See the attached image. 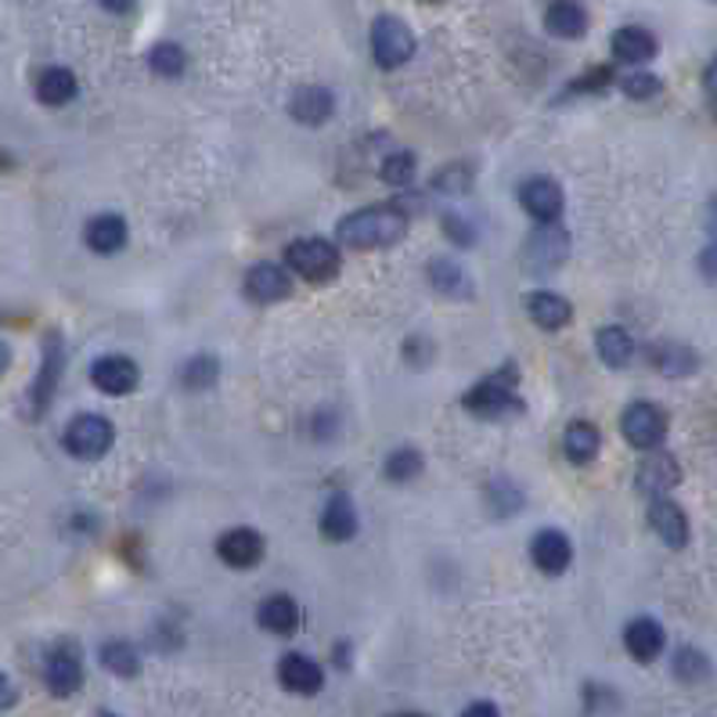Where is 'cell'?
Segmentation results:
<instances>
[{
  "instance_id": "obj_3",
  "label": "cell",
  "mask_w": 717,
  "mask_h": 717,
  "mask_svg": "<svg viewBox=\"0 0 717 717\" xmlns=\"http://www.w3.org/2000/svg\"><path fill=\"white\" fill-rule=\"evenodd\" d=\"M515 382H520V371L515 365H505L494 376H486L483 382H477L472 390L462 397L465 411L480 414V419H501L509 411H520V400H515Z\"/></svg>"
},
{
  "instance_id": "obj_11",
  "label": "cell",
  "mask_w": 717,
  "mask_h": 717,
  "mask_svg": "<svg viewBox=\"0 0 717 717\" xmlns=\"http://www.w3.org/2000/svg\"><path fill=\"white\" fill-rule=\"evenodd\" d=\"M91 382L102 390L105 397H126L134 393V386L141 382V368L123 354H109V357H98L91 365Z\"/></svg>"
},
{
  "instance_id": "obj_46",
  "label": "cell",
  "mask_w": 717,
  "mask_h": 717,
  "mask_svg": "<svg viewBox=\"0 0 717 717\" xmlns=\"http://www.w3.org/2000/svg\"><path fill=\"white\" fill-rule=\"evenodd\" d=\"M328 433H336V422H332V414H318V422H314V437L325 440Z\"/></svg>"
},
{
  "instance_id": "obj_38",
  "label": "cell",
  "mask_w": 717,
  "mask_h": 717,
  "mask_svg": "<svg viewBox=\"0 0 717 717\" xmlns=\"http://www.w3.org/2000/svg\"><path fill=\"white\" fill-rule=\"evenodd\" d=\"M486 494H491V505H494L498 515H515L523 509V494H520V486H515L512 480H494Z\"/></svg>"
},
{
  "instance_id": "obj_49",
  "label": "cell",
  "mask_w": 717,
  "mask_h": 717,
  "mask_svg": "<svg viewBox=\"0 0 717 717\" xmlns=\"http://www.w3.org/2000/svg\"><path fill=\"white\" fill-rule=\"evenodd\" d=\"M710 224L717 227V198H714V203H710Z\"/></svg>"
},
{
  "instance_id": "obj_36",
  "label": "cell",
  "mask_w": 717,
  "mask_h": 717,
  "mask_svg": "<svg viewBox=\"0 0 717 717\" xmlns=\"http://www.w3.org/2000/svg\"><path fill=\"white\" fill-rule=\"evenodd\" d=\"M382 181L390 184V188H408V184L414 181V174H419V163H414V155L411 152H393V155H386L382 160Z\"/></svg>"
},
{
  "instance_id": "obj_26",
  "label": "cell",
  "mask_w": 717,
  "mask_h": 717,
  "mask_svg": "<svg viewBox=\"0 0 717 717\" xmlns=\"http://www.w3.org/2000/svg\"><path fill=\"white\" fill-rule=\"evenodd\" d=\"M656 37L649 30H642V25H624V30L613 33V54L627 65H642L656 59Z\"/></svg>"
},
{
  "instance_id": "obj_28",
  "label": "cell",
  "mask_w": 717,
  "mask_h": 717,
  "mask_svg": "<svg viewBox=\"0 0 717 717\" xmlns=\"http://www.w3.org/2000/svg\"><path fill=\"white\" fill-rule=\"evenodd\" d=\"M221 379V361L209 354H198V357H188V361L181 365V386L192 393H206L213 390Z\"/></svg>"
},
{
  "instance_id": "obj_37",
  "label": "cell",
  "mask_w": 717,
  "mask_h": 717,
  "mask_svg": "<svg viewBox=\"0 0 717 717\" xmlns=\"http://www.w3.org/2000/svg\"><path fill=\"white\" fill-rule=\"evenodd\" d=\"M472 166L469 163H451V166H443L440 174L433 177V192L440 195H465L472 188Z\"/></svg>"
},
{
  "instance_id": "obj_51",
  "label": "cell",
  "mask_w": 717,
  "mask_h": 717,
  "mask_svg": "<svg viewBox=\"0 0 717 717\" xmlns=\"http://www.w3.org/2000/svg\"><path fill=\"white\" fill-rule=\"evenodd\" d=\"M102 717H116V714H102Z\"/></svg>"
},
{
  "instance_id": "obj_47",
  "label": "cell",
  "mask_w": 717,
  "mask_h": 717,
  "mask_svg": "<svg viewBox=\"0 0 717 717\" xmlns=\"http://www.w3.org/2000/svg\"><path fill=\"white\" fill-rule=\"evenodd\" d=\"M703 83H707V91H710V94L717 98V59H714V62L707 65V76H703Z\"/></svg>"
},
{
  "instance_id": "obj_32",
  "label": "cell",
  "mask_w": 717,
  "mask_h": 717,
  "mask_svg": "<svg viewBox=\"0 0 717 717\" xmlns=\"http://www.w3.org/2000/svg\"><path fill=\"white\" fill-rule=\"evenodd\" d=\"M148 69L163 80H177L184 76V69H188V54H184V48L174 44V40H163V44H155L148 51Z\"/></svg>"
},
{
  "instance_id": "obj_34",
  "label": "cell",
  "mask_w": 717,
  "mask_h": 717,
  "mask_svg": "<svg viewBox=\"0 0 717 717\" xmlns=\"http://www.w3.org/2000/svg\"><path fill=\"white\" fill-rule=\"evenodd\" d=\"M710 659L707 653H699L693 649V645H685V649H678V656H674V678L685 682V685H699V682H707L710 678Z\"/></svg>"
},
{
  "instance_id": "obj_18",
  "label": "cell",
  "mask_w": 717,
  "mask_h": 717,
  "mask_svg": "<svg viewBox=\"0 0 717 717\" xmlns=\"http://www.w3.org/2000/svg\"><path fill=\"white\" fill-rule=\"evenodd\" d=\"M33 91H37V102H40V105L62 109V105H69V102L76 98L80 83H76L73 69H65V65H48V69H40Z\"/></svg>"
},
{
  "instance_id": "obj_30",
  "label": "cell",
  "mask_w": 717,
  "mask_h": 717,
  "mask_svg": "<svg viewBox=\"0 0 717 717\" xmlns=\"http://www.w3.org/2000/svg\"><path fill=\"white\" fill-rule=\"evenodd\" d=\"M429 285L440 293V296H469V278L465 270L458 267L448 256H440V260H429Z\"/></svg>"
},
{
  "instance_id": "obj_35",
  "label": "cell",
  "mask_w": 717,
  "mask_h": 717,
  "mask_svg": "<svg viewBox=\"0 0 717 717\" xmlns=\"http://www.w3.org/2000/svg\"><path fill=\"white\" fill-rule=\"evenodd\" d=\"M422 465H426L422 454L414 448H397L390 458H386L382 472H386V480H390V483H411L422 472Z\"/></svg>"
},
{
  "instance_id": "obj_8",
  "label": "cell",
  "mask_w": 717,
  "mask_h": 717,
  "mask_svg": "<svg viewBox=\"0 0 717 717\" xmlns=\"http://www.w3.org/2000/svg\"><path fill=\"white\" fill-rule=\"evenodd\" d=\"M44 682L51 688V696L69 699L80 693L83 685V656L73 642H59L44 659Z\"/></svg>"
},
{
  "instance_id": "obj_40",
  "label": "cell",
  "mask_w": 717,
  "mask_h": 717,
  "mask_svg": "<svg viewBox=\"0 0 717 717\" xmlns=\"http://www.w3.org/2000/svg\"><path fill=\"white\" fill-rule=\"evenodd\" d=\"M610 80H613V69L610 65H598V69H587V73L581 80H573L570 83V94H587V91H602V88H610Z\"/></svg>"
},
{
  "instance_id": "obj_27",
  "label": "cell",
  "mask_w": 717,
  "mask_h": 717,
  "mask_svg": "<svg viewBox=\"0 0 717 717\" xmlns=\"http://www.w3.org/2000/svg\"><path fill=\"white\" fill-rule=\"evenodd\" d=\"M602 448V433L592 422H570L566 433H563V451L573 465H587L595 462V454Z\"/></svg>"
},
{
  "instance_id": "obj_23",
  "label": "cell",
  "mask_w": 717,
  "mask_h": 717,
  "mask_svg": "<svg viewBox=\"0 0 717 717\" xmlns=\"http://www.w3.org/2000/svg\"><path fill=\"white\" fill-rule=\"evenodd\" d=\"M526 314L537 328H544V332H559V328H566L573 321L570 299H563L559 293H544V289L526 296Z\"/></svg>"
},
{
  "instance_id": "obj_29",
  "label": "cell",
  "mask_w": 717,
  "mask_h": 717,
  "mask_svg": "<svg viewBox=\"0 0 717 717\" xmlns=\"http://www.w3.org/2000/svg\"><path fill=\"white\" fill-rule=\"evenodd\" d=\"M595 347H598V357L610 368H627L631 357H635V339H631L624 328H616V325L602 328L598 339H595Z\"/></svg>"
},
{
  "instance_id": "obj_12",
  "label": "cell",
  "mask_w": 717,
  "mask_h": 717,
  "mask_svg": "<svg viewBox=\"0 0 717 717\" xmlns=\"http://www.w3.org/2000/svg\"><path fill=\"white\" fill-rule=\"evenodd\" d=\"M289 293H293V278L285 267L264 260V264H253L246 270V296L253 299V304H260V307L278 304V299H285Z\"/></svg>"
},
{
  "instance_id": "obj_50",
  "label": "cell",
  "mask_w": 717,
  "mask_h": 717,
  "mask_svg": "<svg viewBox=\"0 0 717 717\" xmlns=\"http://www.w3.org/2000/svg\"><path fill=\"white\" fill-rule=\"evenodd\" d=\"M429 4H440V0H429Z\"/></svg>"
},
{
  "instance_id": "obj_5",
  "label": "cell",
  "mask_w": 717,
  "mask_h": 717,
  "mask_svg": "<svg viewBox=\"0 0 717 717\" xmlns=\"http://www.w3.org/2000/svg\"><path fill=\"white\" fill-rule=\"evenodd\" d=\"M285 264H289L293 275L307 278V281H332L339 275V246L328 238H296L289 249H285Z\"/></svg>"
},
{
  "instance_id": "obj_42",
  "label": "cell",
  "mask_w": 717,
  "mask_h": 717,
  "mask_svg": "<svg viewBox=\"0 0 717 717\" xmlns=\"http://www.w3.org/2000/svg\"><path fill=\"white\" fill-rule=\"evenodd\" d=\"M16 703H19V688H16V682H11L4 670H0V710H11Z\"/></svg>"
},
{
  "instance_id": "obj_43",
  "label": "cell",
  "mask_w": 717,
  "mask_h": 717,
  "mask_svg": "<svg viewBox=\"0 0 717 717\" xmlns=\"http://www.w3.org/2000/svg\"><path fill=\"white\" fill-rule=\"evenodd\" d=\"M699 267H703V275H707L710 281H717V246H707V249H703Z\"/></svg>"
},
{
  "instance_id": "obj_4",
  "label": "cell",
  "mask_w": 717,
  "mask_h": 717,
  "mask_svg": "<svg viewBox=\"0 0 717 717\" xmlns=\"http://www.w3.org/2000/svg\"><path fill=\"white\" fill-rule=\"evenodd\" d=\"M112 443H116V426H112L105 414H94V411L76 414L62 433V448L73 458H80V462H98V458H105L112 451Z\"/></svg>"
},
{
  "instance_id": "obj_21",
  "label": "cell",
  "mask_w": 717,
  "mask_h": 717,
  "mask_svg": "<svg viewBox=\"0 0 717 717\" xmlns=\"http://www.w3.org/2000/svg\"><path fill=\"white\" fill-rule=\"evenodd\" d=\"M256 624H260L267 635L293 638L296 631H299V606H296V598H289V595L264 598L260 610H256Z\"/></svg>"
},
{
  "instance_id": "obj_44",
  "label": "cell",
  "mask_w": 717,
  "mask_h": 717,
  "mask_svg": "<svg viewBox=\"0 0 717 717\" xmlns=\"http://www.w3.org/2000/svg\"><path fill=\"white\" fill-rule=\"evenodd\" d=\"M109 16H131V11L137 8V0H98Z\"/></svg>"
},
{
  "instance_id": "obj_25",
  "label": "cell",
  "mask_w": 717,
  "mask_h": 717,
  "mask_svg": "<svg viewBox=\"0 0 717 717\" xmlns=\"http://www.w3.org/2000/svg\"><path fill=\"white\" fill-rule=\"evenodd\" d=\"M544 30L559 40H581L587 33V11L577 0H552L544 8Z\"/></svg>"
},
{
  "instance_id": "obj_20",
  "label": "cell",
  "mask_w": 717,
  "mask_h": 717,
  "mask_svg": "<svg viewBox=\"0 0 717 717\" xmlns=\"http://www.w3.org/2000/svg\"><path fill=\"white\" fill-rule=\"evenodd\" d=\"M624 645H627V653L638 659V664H653V659L664 653L667 635H664V627L653 621V616H638V621H631L624 627Z\"/></svg>"
},
{
  "instance_id": "obj_13",
  "label": "cell",
  "mask_w": 717,
  "mask_h": 717,
  "mask_svg": "<svg viewBox=\"0 0 717 717\" xmlns=\"http://www.w3.org/2000/svg\"><path fill=\"white\" fill-rule=\"evenodd\" d=\"M217 555L232 570H253L264 559V537L256 534L253 526H235V530H227V534H221Z\"/></svg>"
},
{
  "instance_id": "obj_15",
  "label": "cell",
  "mask_w": 717,
  "mask_h": 717,
  "mask_svg": "<svg viewBox=\"0 0 717 717\" xmlns=\"http://www.w3.org/2000/svg\"><path fill=\"white\" fill-rule=\"evenodd\" d=\"M289 112L296 123L304 126H321L332 120L336 112V98L328 88H318V83H307V88H296L289 98Z\"/></svg>"
},
{
  "instance_id": "obj_10",
  "label": "cell",
  "mask_w": 717,
  "mask_h": 717,
  "mask_svg": "<svg viewBox=\"0 0 717 717\" xmlns=\"http://www.w3.org/2000/svg\"><path fill=\"white\" fill-rule=\"evenodd\" d=\"M520 206L537 224H555L559 217H563L566 198H563V188H559L552 177H526L520 184Z\"/></svg>"
},
{
  "instance_id": "obj_9",
  "label": "cell",
  "mask_w": 717,
  "mask_h": 717,
  "mask_svg": "<svg viewBox=\"0 0 717 717\" xmlns=\"http://www.w3.org/2000/svg\"><path fill=\"white\" fill-rule=\"evenodd\" d=\"M621 429H624V440L631 443V448L656 451L659 443H664V437H667V414L659 411L656 404H645V400H638V404H631L624 411Z\"/></svg>"
},
{
  "instance_id": "obj_16",
  "label": "cell",
  "mask_w": 717,
  "mask_h": 717,
  "mask_svg": "<svg viewBox=\"0 0 717 717\" xmlns=\"http://www.w3.org/2000/svg\"><path fill=\"white\" fill-rule=\"evenodd\" d=\"M278 682L296 696H318L325 685V670L314 664L310 656L289 653V656H281V664H278Z\"/></svg>"
},
{
  "instance_id": "obj_19",
  "label": "cell",
  "mask_w": 717,
  "mask_h": 717,
  "mask_svg": "<svg viewBox=\"0 0 717 717\" xmlns=\"http://www.w3.org/2000/svg\"><path fill=\"white\" fill-rule=\"evenodd\" d=\"M649 526L656 530V537L670 544V549H685L688 544V520H685V512L674 505L670 498H653V505H649Z\"/></svg>"
},
{
  "instance_id": "obj_41",
  "label": "cell",
  "mask_w": 717,
  "mask_h": 717,
  "mask_svg": "<svg viewBox=\"0 0 717 717\" xmlns=\"http://www.w3.org/2000/svg\"><path fill=\"white\" fill-rule=\"evenodd\" d=\"M443 235H448L454 246H462V249H469L472 242H477V232H472V224L465 221V217H454V213H448L443 217Z\"/></svg>"
},
{
  "instance_id": "obj_39",
  "label": "cell",
  "mask_w": 717,
  "mask_h": 717,
  "mask_svg": "<svg viewBox=\"0 0 717 717\" xmlns=\"http://www.w3.org/2000/svg\"><path fill=\"white\" fill-rule=\"evenodd\" d=\"M621 91L627 94V98H635V102H645V98H656L659 91H664V83H659V76H653V73H627L624 80H621Z\"/></svg>"
},
{
  "instance_id": "obj_24",
  "label": "cell",
  "mask_w": 717,
  "mask_h": 717,
  "mask_svg": "<svg viewBox=\"0 0 717 717\" xmlns=\"http://www.w3.org/2000/svg\"><path fill=\"white\" fill-rule=\"evenodd\" d=\"M678 480H682V469L667 451H649V458L638 465V486L653 498L667 494L670 486H678Z\"/></svg>"
},
{
  "instance_id": "obj_52",
  "label": "cell",
  "mask_w": 717,
  "mask_h": 717,
  "mask_svg": "<svg viewBox=\"0 0 717 717\" xmlns=\"http://www.w3.org/2000/svg\"><path fill=\"white\" fill-rule=\"evenodd\" d=\"M714 102H717V98H714Z\"/></svg>"
},
{
  "instance_id": "obj_33",
  "label": "cell",
  "mask_w": 717,
  "mask_h": 717,
  "mask_svg": "<svg viewBox=\"0 0 717 717\" xmlns=\"http://www.w3.org/2000/svg\"><path fill=\"white\" fill-rule=\"evenodd\" d=\"M653 365L656 371H664V376L678 379V376H693L696 371V354L688 347H678V342H664V347L653 350Z\"/></svg>"
},
{
  "instance_id": "obj_1",
  "label": "cell",
  "mask_w": 717,
  "mask_h": 717,
  "mask_svg": "<svg viewBox=\"0 0 717 717\" xmlns=\"http://www.w3.org/2000/svg\"><path fill=\"white\" fill-rule=\"evenodd\" d=\"M408 235V213L400 206H368L336 227L339 249H386Z\"/></svg>"
},
{
  "instance_id": "obj_22",
  "label": "cell",
  "mask_w": 717,
  "mask_h": 717,
  "mask_svg": "<svg viewBox=\"0 0 717 717\" xmlns=\"http://www.w3.org/2000/svg\"><path fill=\"white\" fill-rule=\"evenodd\" d=\"M321 537L325 541H332V544H347L357 537V509H354V501L347 494H336V498H328V505L321 512Z\"/></svg>"
},
{
  "instance_id": "obj_14",
  "label": "cell",
  "mask_w": 717,
  "mask_h": 717,
  "mask_svg": "<svg viewBox=\"0 0 717 717\" xmlns=\"http://www.w3.org/2000/svg\"><path fill=\"white\" fill-rule=\"evenodd\" d=\"M530 559H534V566L541 573L559 577V573H566L573 563V544L563 530H541V534H534V541H530Z\"/></svg>"
},
{
  "instance_id": "obj_31",
  "label": "cell",
  "mask_w": 717,
  "mask_h": 717,
  "mask_svg": "<svg viewBox=\"0 0 717 717\" xmlns=\"http://www.w3.org/2000/svg\"><path fill=\"white\" fill-rule=\"evenodd\" d=\"M102 667L116 674V678H134V674H141V656L131 642L112 638L102 645Z\"/></svg>"
},
{
  "instance_id": "obj_2",
  "label": "cell",
  "mask_w": 717,
  "mask_h": 717,
  "mask_svg": "<svg viewBox=\"0 0 717 717\" xmlns=\"http://www.w3.org/2000/svg\"><path fill=\"white\" fill-rule=\"evenodd\" d=\"M62 371H65V342L59 332H48L44 336V354H40V368L30 382V393H25V419H40L48 408L54 393H59V382H62Z\"/></svg>"
},
{
  "instance_id": "obj_48",
  "label": "cell",
  "mask_w": 717,
  "mask_h": 717,
  "mask_svg": "<svg viewBox=\"0 0 717 717\" xmlns=\"http://www.w3.org/2000/svg\"><path fill=\"white\" fill-rule=\"evenodd\" d=\"M11 368V347L4 339H0V376H4V371Z\"/></svg>"
},
{
  "instance_id": "obj_6",
  "label": "cell",
  "mask_w": 717,
  "mask_h": 717,
  "mask_svg": "<svg viewBox=\"0 0 717 717\" xmlns=\"http://www.w3.org/2000/svg\"><path fill=\"white\" fill-rule=\"evenodd\" d=\"M371 54H376L382 69H400L404 62H411L414 33L408 30V22L397 16H379L371 22Z\"/></svg>"
},
{
  "instance_id": "obj_45",
  "label": "cell",
  "mask_w": 717,
  "mask_h": 717,
  "mask_svg": "<svg viewBox=\"0 0 717 717\" xmlns=\"http://www.w3.org/2000/svg\"><path fill=\"white\" fill-rule=\"evenodd\" d=\"M462 717H501V714H498L494 703L480 699V703H472V707H465V714H462Z\"/></svg>"
},
{
  "instance_id": "obj_7",
  "label": "cell",
  "mask_w": 717,
  "mask_h": 717,
  "mask_svg": "<svg viewBox=\"0 0 717 717\" xmlns=\"http://www.w3.org/2000/svg\"><path fill=\"white\" fill-rule=\"evenodd\" d=\"M566 256H570V235L559 227V221L541 224L523 246V267L530 275H552V270L566 264Z\"/></svg>"
},
{
  "instance_id": "obj_17",
  "label": "cell",
  "mask_w": 717,
  "mask_h": 717,
  "mask_svg": "<svg viewBox=\"0 0 717 717\" xmlns=\"http://www.w3.org/2000/svg\"><path fill=\"white\" fill-rule=\"evenodd\" d=\"M126 238H131V232H126V221L120 213H98V217H91L88 227H83V242H88V249L98 256L120 253L126 246Z\"/></svg>"
}]
</instances>
